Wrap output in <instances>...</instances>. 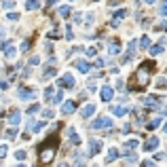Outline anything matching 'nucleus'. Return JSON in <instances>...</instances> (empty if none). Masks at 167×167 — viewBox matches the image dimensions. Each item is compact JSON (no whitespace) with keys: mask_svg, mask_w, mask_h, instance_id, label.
Returning a JSON list of instances; mask_svg holds the SVG:
<instances>
[{"mask_svg":"<svg viewBox=\"0 0 167 167\" xmlns=\"http://www.w3.org/2000/svg\"><path fill=\"white\" fill-rule=\"evenodd\" d=\"M116 159H119V148H110V150H108L106 161H108V163H112V161H116Z\"/></svg>","mask_w":167,"mask_h":167,"instance_id":"obj_21","label":"nucleus"},{"mask_svg":"<svg viewBox=\"0 0 167 167\" xmlns=\"http://www.w3.org/2000/svg\"><path fill=\"white\" fill-rule=\"evenodd\" d=\"M159 13H161L163 17H167V0H163V2H161V7H159Z\"/></svg>","mask_w":167,"mask_h":167,"instance_id":"obj_32","label":"nucleus"},{"mask_svg":"<svg viewBox=\"0 0 167 167\" xmlns=\"http://www.w3.org/2000/svg\"><path fill=\"white\" fill-rule=\"evenodd\" d=\"M42 127H45V123H42V121H30V123H28V129H30V131H42Z\"/></svg>","mask_w":167,"mask_h":167,"instance_id":"obj_11","label":"nucleus"},{"mask_svg":"<svg viewBox=\"0 0 167 167\" xmlns=\"http://www.w3.org/2000/svg\"><path fill=\"white\" fill-rule=\"evenodd\" d=\"M74 66H76V70L83 72V74H87V72H89V68H91V66H89V61H85V59H78Z\"/></svg>","mask_w":167,"mask_h":167,"instance_id":"obj_15","label":"nucleus"},{"mask_svg":"<svg viewBox=\"0 0 167 167\" xmlns=\"http://www.w3.org/2000/svg\"><path fill=\"white\" fill-rule=\"evenodd\" d=\"M95 53H97V49H95V47H89V49H87V55H89V57H93Z\"/></svg>","mask_w":167,"mask_h":167,"instance_id":"obj_39","label":"nucleus"},{"mask_svg":"<svg viewBox=\"0 0 167 167\" xmlns=\"http://www.w3.org/2000/svg\"><path fill=\"white\" fill-rule=\"evenodd\" d=\"M142 167H156V163H155V161H146Z\"/></svg>","mask_w":167,"mask_h":167,"instance_id":"obj_46","label":"nucleus"},{"mask_svg":"<svg viewBox=\"0 0 167 167\" xmlns=\"http://www.w3.org/2000/svg\"><path fill=\"white\" fill-rule=\"evenodd\" d=\"M156 87H167V78H159L156 81Z\"/></svg>","mask_w":167,"mask_h":167,"instance_id":"obj_41","label":"nucleus"},{"mask_svg":"<svg viewBox=\"0 0 167 167\" xmlns=\"http://www.w3.org/2000/svg\"><path fill=\"white\" fill-rule=\"evenodd\" d=\"M7 152H9V148H7V146H0V159H4Z\"/></svg>","mask_w":167,"mask_h":167,"instance_id":"obj_38","label":"nucleus"},{"mask_svg":"<svg viewBox=\"0 0 167 167\" xmlns=\"http://www.w3.org/2000/svg\"><path fill=\"white\" fill-rule=\"evenodd\" d=\"M68 138H70L72 144H78V142H81V138H78V133H76V129H74V127H70V129H68Z\"/></svg>","mask_w":167,"mask_h":167,"instance_id":"obj_20","label":"nucleus"},{"mask_svg":"<svg viewBox=\"0 0 167 167\" xmlns=\"http://www.w3.org/2000/svg\"><path fill=\"white\" fill-rule=\"evenodd\" d=\"M59 15H61V17H68V15H70V7H68V4L59 7Z\"/></svg>","mask_w":167,"mask_h":167,"instance_id":"obj_31","label":"nucleus"},{"mask_svg":"<svg viewBox=\"0 0 167 167\" xmlns=\"http://www.w3.org/2000/svg\"><path fill=\"white\" fill-rule=\"evenodd\" d=\"M74 167H85V159H81V155H76V163Z\"/></svg>","mask_w":167,"mask_h":167,"instance_id":"obj_36","label":"nucleus"},{"mask_svg":"<svg viewBox=\"0 0 167 167\" xmlns=\"http://www.w3.org/2000/svg\"><path fill=\"white\" fill-rule=\"evenodd\" d=\"M108 51H110V55H119V53H121V42H119V40L110 42V45H108Z\"/></svg>","mask_w":167,"mask_h":167,"instance_id":"obj_19","label":"nucleus"},{"mask_svg":"<svg viewBox=\"0 0 167 167\" xmlns=\"http://www.w3.org/2000/svg\"><path fill=\"white\" fill-rule=\"evenodd\" d=\"M150 47V38H148V36H142V38H140V49H148Z\"/></svg>","mask_w":167,"mask_h":167,"instance_id":"obj_27","label":"nucleus"},{"mask_svg":"<svg viewBox=\"0 0 167 167\" xmlns=\"http://www.w3.org/2000/svg\"><path fill=\"white\" fill-rule=\"evenodd\" d=\"M17 95L21 97V99H34L36 91H34V89H25V87H21V89L17 91Z\"/></svg>","mask_w":167,"mask_h":167,"instance_id":"obj_4","label":"nucleus"},{"mask_svg":"<svg viewBox=\"0 0 167 167\" xmlns=\"http://www.w3.org/2000/svg\"><path fill=\"white\" fill-rule=\"evenodd\" d=\"M15 159H17V161H24L25 159V150H17V152H15Z\"/></svg>","mask_w":167,"mask_h":167,"instance_id":"obj_35","label":"nucleus"},{"mask_svg":"<svg viewBox=\"0 0 167 167\" xmlns=\"http://www.w3.org/2000/svg\"><path fill=\"white\" fill-rule=\"evenodd\" d=\"M156 148H159V138H150L148 142L144 144V150H146V152H152Z\"/></svg>","mask_w":167,"mask_h":167,"instance_id":"obj_10","label":"nucleus"},{"mask_svg":"<svg viewBox=\"0 0 167 167\" xmlns=\"http://www.w3.org/2000/svg\"><path fill=\"white\" fill-rule=\"evenodd\" d=\"M53 155H55V144H53V146H49V148H42V150H40V161H42V163H49V161L53 159Z\"/></svg>","mask_w":167,"mask_h":167,"instance_id":"obj_3","label":"nucleus"},{"mask_svg":"<svg viewBox=\"0 0 167 167\" xmlns=\"http://www.w3.org/2000/svg\"><path fill=\"white\" fill-rule=\"evenodd\" d=\"M30 64H32V66H36V64H40V57H36V55H34V57L30 59Z\"/></svg>","mask_w":167,"mask_h":167,"instance_id":"obj_47","label":"nucleus"},{"mask_svg":"<svg viewBox=\"0 0 167 167\" xmlns=\"http://www.w3.org/2000/svg\"><path fill=\"white\" fill-rule=\"evenodd\" d=\"M156 30H165V32H167V21H165V24H159V25H156Z\"/></svg>","mask_w":167,"mask_h":167,"instance_id":"obj_48","label":"nucleus"},{"mask_svg":"<svg viewBox=\"0 0 167 167\" xmlns=\"http://www.w3.org/2000/svg\"><path fill=\"white\" fill-rule=\"evenodd\" d=\"M163 47H165V45H161V42L155 45V47H150V55H161V53H163Z\"/></svg>","mask_w":167,"mask_h":167,"instance_id":"obj_25","label":"nucleus"},{"mask_svg":"<svg viewBox=\"0 0 167 167\" xmlns=\"http://www.w3.org/2000/svg\"><path fill=\"white\" fill-rule=\"evenodd\" d=\"M133 53H135V40H131V42L127 45V55L123 57V61H129L133 57Z\"/></svg>","mask_w":167,"mask_h":167,"instance_id":"obj_18","label":"nucleus"},{"mask_svg":"<svg viewBox=\"0 0 167 167\" xmlns=\"http://www.w3.org/2000/svg\"><path fill=\"white\" fill-rule=\"evenodd\" d=\"M125 159H127V163H138V155L133 150H127L125 152Z\"/></svg>","mask_w":167,"mask_h":167,"instance_id":"obj_23","label":"nucleus"},{"mask_svg":"<svg viewBox=\"0 0 167 167\" xmlns=\"http://www.w3.org/2000/svg\"><path fill=\"white\" fill-rule=\"evenodd\" d=\"M61 99H64V89H59V91L53 95V99H51V102H53V104H59Z\"/></svg>","mask_w":167,"mask_h":167,"instance_id":"obj_29","label":"nucleus"},{"mask_svg":"<svg viewBox=\"0 0 167 167\" xmlns=\"http://www.w3.org/2000/svg\"><path fill=\"white\" fill-rule=\"evenodd\" d=\"M42 116H45V119H51V116H53V110H42Z\"/></svg>","mask_w":167,"mask_h":167,"instance_id":"obj_42","label":"nucleus"},{"mask_svg":"<svg viewBox=\"0 0 167 167\" xmlns=\"http://www.w3.org/2000/svg\"><path fill=\"white\" fill-rule=\"evenodd\" d=\"M163 131H165V133H167V123H165V125H163Z\"/></svg>","mask_w":167,"mask_h":167,"instance_id":"obj_52","label":"nucleus"},{"mask_svg":"<svg viewBox=\"0 0 167 167\" xmlns=\"http://www.w3.org/2000/svg\"><path fill=\"white\" fill-rule=\"evenodd\" d=\"M112 95H114V89H112V87H102V91H99V97H102V99H104V102H110V99H112Z\"/></svg>","mask_w":167,"mask_h":167,"instance_id":"obj_6","label":"nucleus"},{"mask_svg":"<svg viewBox=\"0 0 167 167\" xmlns=\"http://www.w3.org/2000/svg\"><path fill=\"white\" fill-rule=\"evenodd\" d=\"M144 2H146V4H152V2H156V0H144Z\"/></svg>","mask_w":167,"mask_h":167,"instance_id":"obj_51","label":"nucleus"},{"mask_svg":"<svg viewBox=\"0 0 167 167\" xmlns=\"http://www.w3.org/2000/svg\"><path fill=\"white\" fill-rule=\"evenodd\" d=\"M57 85H59L61 89H64V87H66V89H72V87H74V76H72L70 72H66L59 81H57Z\"/></svg>","mask_w":167,"mask_h":167,"instance_id":"obj_2","label":"nucleus"},{"mask_svg":"<svg viewBox=\"0 0 167 167\" xmlns=\"http://www.w3.org/2000/svg\"><path fill=\"white\" fill-rule=\"evenodd\" d=\"M66 38L72 40V28H70V25H66Z\"/></svg>","mask_w":167,"mask_h":167,"instance_id":"obj_40","label":"nucleus"},{"mask_svg":"<svg viewBox=\"0 0 167 167\" xmlns=\"http://www.w3.org/2000/svg\"><path fill=\"white\" fill-rule=\"evenodd\" d=\"M146 83H148V72H146V66H142V68L138 70V85L144 87Z\"/></svg>","mask_w":167,"mask_h":167,"instance_id":"obj_8","label":"nucleus"},{"mask_svg":"<svg viewBox=\"0 0 167 167\" xmlns=\"http://www.w3.org/2000/svg\"><path fill=\"white\" fill-rule=\"evenodd\" d=\"M93 112H95V106H93V104H87V106L81 110V116H83V119H89Z\"/></svg>","mask_w":167,"mask_h":167,"instance_id":"obj_16","label":"nucleus"},{"mask_svg":"<svg viewBox=\"0 0 167 167\" xmlns=\"http://www.w3.org/2000/svg\"><path fill=\"white\" fill-rule=\"evenodd\" d=\"M0 89H9V83L7 81H0Z\"/></svg>","mask_w":167,"mask_h":167,"instance_id":"obj_49","label":"nucleus"},{"mask_svg":"<svg viewBox=\"0 0 167 167\" xmlns=\"http://www.w3.org/2000/svg\"><path fill=\"white\" fill-rule=\"evenodd\" d=\"M19 121H21V112H19V110H13L11 116H9V123H11L13 127H17V125H19Z\"/></svg>","mask_w":167,"mask_h":167,"instance_id":"obj_13","label":"nucleus"},{"mask_svg":"<svg viewBox=\"0 0 167 167\" xmlns=\"http://www.w3.org/2000/svg\"><path fill=\"white\" fill-rule=\"evenodd\" d=\"M57 0H47V7H51V4H55Z\"/></svg>","mask_w":167,"mask_h":167,"instance_id":"obj_50","label":"nucleus"},{"mask_svg":"<svg viewBox=\"0 0 167 167\" xmlns=\"http://www.w3.org/2000/svg\"><path fill=\"white\" fill-rule=\"evenodd\" d=\"M38 108H40V106H36V104H34V106H30V108H28V114H34Z\"/></svg>","mask_w":167,"mask_h":167,"instance_id":"obj_44","label":"nucleus"},{"mask_svg":"<svg viewBox=\"0 0 167 167\" xmlns=\"http://www.w3.org/2000/svg\"><path fill=\"white\" fill-rule=\"evenodd\" d=\"M112 125V119L110 116H97L93 123H91V129H108Z\"/></svg>","mask_w":167,"mask_h":167,"instance_id":"obj_1","label":"nucleus"},{"mask_svg":"<svg viewBox=\"0 0 167 167\" xmlns=\"http://www.w3.org/2000/svg\"><path fill=\"white\" fill-rule=\"evenodd\" d=\"M159 125H161V116H155V119L150 121V123H148V125H146V127H148V129H150V131H152V129H156V127H159Z\"/></svg>","mask_w":167,"mask_h":167,"instance_id":"obj_24","label":"nucleus"},{"mask_svg":"<svg viewBox=\"0 0 167 167\" xmlns=\"http://www.w3.org/2000/svg\"><path fill=\"white\" fill-rule=\"evenodd\" d=\"M74 110H76V104H74L72 99H68V102H64V108H61V112H64V114H72Z\"/></svg>","mask_w":167,"mask_h":167,"instance_id":"obj_14","label":"nucleus"},{"mask_svg":"<svg viewBox=\"0 0 167 167\" xmlns=\"http://www.w3.org/2000/svg\"><path fill=\"white\" fill-rule=\"evenodd\" d=\"M13 7H15V0H2V9H7V11H11Z\"/></svg>","mask_w":167,"mask_h":167,"instance_id":"obj_30","label":"nucleus"},{"mask_svg":"<svg viewBox=\"0 0 167 167\" xmlns=\"http://www.w3.org/2000/svg\"><path fill=\"white\" fill-rule=\"evenodd\" d=\"M7 19H9V21H17V19H19V15H17V13H9V15H7Z\"/></svg>","mask_w":167,"mask_h":167,"instance_id":"obj_37","label":"nucleus"},{"mask_svg":"<svg viewBox=\"0 0 167 167\" xmlns=\"http://www.w3.org/2000/svg\"><path fill=\"white\" fill-rule=\"evenodd\" d=\"M4 135H7V140H13V138L17 135V127H13V129H9V131L4 133Z\"/></svg>","mask_w":167,"mask_h":167,"instance_id":"obj_33","label":"nucleus"},{"mask_svg":"<svg viewBox=\"0 0 167 167\" xmlns=\"http://www.w3.org/2000/svg\"><path fill=\"white\" fill-rule=\"evenodd\" d=\"M93 19H95V15L93 13H87V24H93Z\"/></svg>","mask_w":167,"mask_h":167,"instance_id":"obj_43","label":"nucleus"},{"mask_svg":"<svg viewBox=\"0 0 167 167\" xmlns=\"http://www.w3.org/2000/svg\"><path fill=\"white\" fill-rule=\"evenodd\" d=\"M125 148H127V150H133V148H138V140H135V138L127 140V142H125Z\"/></svg>","mask_w":167,"mask_h":167,"instance_id":"obj_26","label":"nucleus"},{"mask_svg":"<svg viewBox=\"0 0 167 167\" xmlns=\"http://www.w3.org/2000/svg\"><path fill=\"white\" fill-rule=\"evenodd\" d=\"M144 106L146 108H159L161 106V99L155 95H148V97H144Z\"/></svg>","mask_w":167,"mask_h":167,"instance_id":"obj_7","label":"nucleus"},{"mask_svg":"<svg viewBox=\"0 0 167 167\" xmlns=\"http://www.w3.org/2000/svg\"><path fill=\"white\" fill-rule=\"evenodd\" d=\"M99 150H102V142H99V140H91V142H89V156L97 155Z\"/></svg>","mask_w":167,"mask_h":167,"instance_id":"obj_9","label":"nucleus"},{"mask_svg":"<svg viewBox=\"0 0 167 167\" xmlns=\"http://www.w3.org/2000/svg\"><path fill=\"white\" fill-rule=\"evenodd\" d=\"M19 167H25V165H19Z\"/></svg>","mask_w":167,"mask_h":167,"instance_id":"obj_53","label":"nucleus"},{"mask_svg":"<svg viewBox=\"0 0 167 167\" xmlns=\"http://www.w3.org/2000/svg\"><path fill=\"white\" fill-rule=\"evenodd\" d=\"M2 51H4V55H7V57H11V59L17 55V49H15L13 42H4V45H2Z\"/></svg>","mask_w":167,"mask_h":167,"instance_id":"obj_5","label":"nucleus"},{"mask_svg":"<svg viewBox=\"0 0 167 167\" xmlns=\"http://www.w3.org/2000/svg\"><path fill=\"white\" fill-rule=\"evenodd\" d=\"M127 112H129L127 106H112V114H114V116H125Z\"/></svg>","mask_w":167,"mask_h":167,"instance_id":"obj_17","label":"nucleus"},{"mask_svg":"<svg viewBox=\"0 0 167 167\" xmlns=\"http://www.w3.org/2000/svg\"><path fill=\"white\" fill-rule=\"evenodd\" d=\"M53 91H55V87H47V89H45V99H49V102H51V99H53V95H55Z\"/></svg>","mask_w":167,"mask_h":167,"instance_id":"obj_28","label":"nucleus"},{"mask_svg":"<svg viewBox=\"0 0 167 167\" xmlns=\"http://www.w3.org/2000/svg\"><path fill=\"white\" fill-rule=\"evenodd\" d=\"M125 17H127V11H125V9H121V11L114 13V17H112V21H110V24H112V25H119L121 19H125Z\"/></svg>","mask_w":167,"mask_h":167,"instance_id":"obj_12","label":"nucleus"},{"mask_svg":"<svg viewBox=\"0 0 167 167\" xmlns=\"http://www.w3.org/2000/svg\"><path fill=\"white\" fill-rule=\"evenodd\" d=\"M38 7H40V0H28V2H25V9H28V11H36Z\"/></svg>","mask_w":167,"mask_h":167,"instance_id":"obj_22","label":"nucleus"},{"mask_svg":"<svg viewBox=\"0 0 167 167\" xmlns=\"http://www.w3.org/2000/svg\"><path fill=\"white\" fill-rule=\"evenodd\" d=\"M2 45H4V30L0 28V49H2Z\"/></svg>","mask_w":167,"mask_h":167,"instance_id":"obj_45","label":"nucleus"},{"mask_svg":"<svg viewBox=\"0 0 167 167\" xmlns=\"http://www.w3.org/2000/svg\"><path fill=\"white\" fill-rule=\"evenodd\" d=\"M51 76H55V68H51V66H49L47 70H45V78H51Z\"/></svg>","mask_w":167,"mask_h":167,"instance_id":"obj_34","label":"nucleus"}]
</instances>
